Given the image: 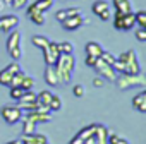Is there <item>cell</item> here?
Listing matches in <instances>:
<instances>
[{"instance_id": "16", "label": "cell", "mask_w": 146, "mask_h": 144, "mask_svg": "<svg viewBox=\"0 0 146 144\" xmlns=\"http://www.w3.org/2000/svg\"><path fill=\"white\" fill-rule=\"evenodd\" d=\"M84 52H86V55H90V57H95V58H100L102 55H103V46L98 43V41H88L86 43V46H84Z\"/></svg>"}, {"instance_id": "15", "label": "cell", "mask_w": 146, "mask_h": 144, "mask_svg": "<svg viewBox=\"0 0 146 144\" xmlns=\"http://www.w3.org/2000/svg\"><path fill=\"white\" fill-rule=\"evenodd\" d=\"M45 12H41V11H38L36 7H33V4L28 7V11H26V16H28V19L33 22V24H36V26H43L45 24V16H43Z\"/></svg>"}, {"instance_id": "26", "label": "cell", "mask_w": 146, "mask_h": 144, "mask_svg": "<svg viewBox=\"0 0 146 144\" xmlns=\"http://www.w3.org/2000/svg\"><path fill=\"white\" fill-rule=\"evenodd\" d=\"M50 100H52V93H50L48 89H45V91H40V93L36 94V101H38L40 105H43V106H48Z\"/></svg>"}, {"instance_id": "35", "label": "cell", "mask_w": 146, "mask_h": 144, "mask_svg": "<svg viewBox=\"0 0 146 144\" xmlns=\"http://www.w3.org/2000/svg\"><path fill=\"white\" fill-rule=\"evenodd\" d=\"M72 94H74L76 98H83L84 96V88L81 84H76L74 88H72Z\"/></svg>"}, {"instance_id": "23", "label": "cell", "mask_w": 146, "mask_h": 144, "mask_svg": "<svg viewBox=\"0 0 146 144\" xmlns=\"http://www.w3.org/2000/svg\"><path fill=\"white\" fill-rule=\"evenodd\" d=\"M122 24H124V31H131L134 26H136V21H134V11L132 12H127L122 16Z\"/></svg>"}, {"instance_id": "6", "label": "cell", "mask_w": 146, "mask_h": 144, "mask_svg": "<svg viewBox=\"0 0 146 144\" xmlns=\"http://www.w3.org/2000/svg\"><path fill=\"white\" fill-rule=\"evenodd\" d=\"M93 70L96 72L100 77H103L107 83H115V79H117V72L113 70V67L108 65V63H105L102 58L96 60V63L93 65Z\"/></svg>"}, {"instance_id": "3", "label": "cell", "mask_w": 146, "mask_h": 144, "mask_svg": "<svg viewBox=\"0 0 146 144\" xmlns=\"http://www.w3.org/2000/svg\"><path fill=\"white\" fill-rule=\"evenodd\" d=\"M115 84L120 91H127L131 88H144L146 86V77L141 74H134V76H129V74H120L117 76L115 79Z\"/></svg>"}, {"instance_id": "40", "label": "cell", "mask_w": 146, "mask_h": 144, "mask_svg": "<svg viewBox=\"0 0 146 144\" xmlns=\"http://www.w3.org/2000/svg\"><path fill=\"white\" fill-rule=\"evenodd\" d=\"M113 144H129V142H127V141H125L124 137H117V141H115Z\"/></svg>"}, {"instance_id": "1", "label": "cell", "mask_w": 146, "mask_h": 144, "mask_svg": "<svg viewBox=\"0 0 146 144\" xmlns=\"http://www.w3.org/2000/svg\"><path fill=\"white\" fill-rule=\"evenodd\" d=\"M113 70L115 72H120V74H129V76H134V74H139L141 72V63L137 60V55L134 50H127L124 53H120L115 62H113Z\"/></svg>"}, {"instance_id": "18", "label": "cell", "mask_w": 146, "mask_h": 144, "mask_svg": "<svg viewBox=\"0 0 146 144\" xmlns=\"http://www.w3.org/2000/svg\"><path fill=\"white\" fill-rule=\"evenodd\" d=\"M24 117H28L29 120H33L36 125H38V124H46V122L52 120V113H38V112H35V110L26 112Z\"/></svg>"}, {"instance_id": "31", "label": "cell", "mask_w": 146, "mask_h": 144, "mask_svg": "<svg viewBox=\"0 0 146 144\" xmlns=\"http://www.w3.org/2000/svg\"><path fill=\"white\" fill-rule=\"evenodd\" d=\"M24 76H26V72H24L23 69H21V70H17V72H16V74L12 76V81H11V88H12V86H19Z\"/></svg>"}, {"instance_id": "13", "label": "cell", "mask_w": 146, "mask_h": 144, "mask_svg": "<svg viewBox=\"0 0 146 144\" xmlns=\"http://www.w3.org/2000/svg\"><path fill=\"white\" fill-rule=\"evenodd\" d=\"M108 129L102 124H95V130H93V139H95V144H108Z\"/></svg>"}, {"instance_id": "27", "label": "cell", "mask_w": 146, "mask_h": 144, "mask_svg": "<svg viewBox=\"0 0 146 144\" xmlns=\"http://www.w3.org/2000/svg\"><path fill=\"white\" fill-rule=\"evenodd\" d=\"M48 108H50V112H58V110L62 108V100H60V96L52 94V100H50V103H48Z\"/></svg>"}, {"instance_id": "25", "label": "cell", "mask_w": 146, "mask_h": 144, "mask_svg": "<svg viewBox=\"0 0 146 144\" xmlns=\"http://www.w3.org/2000/svg\"><path fill=\"white\" fill-rule=\"evenodd\" d=\"M31 43H33L36 48H45V46L50 43V40H48L46 36H43V34H35V36L31 38Z\"/></svg>"}, {"instance_id": "38", "label": "cell", "mask_w": 146, "mask_h": 144, "mask_svg": "<svg viewBox=\"0 0 146 144\" xmlns=\"http://www.w3.org/2000/svg\"><path fill=\"white\" fill-rule=\"evenodd\" d=\"M96 60H98V58H95V57H90V55H86V60H84V63H86L88 67H91V69H93V65L96 63Z\"/></svg>"}, {"instance_id": "17", "label": "cell", "mask_w": 146, "mask_h": 144, "mask_svg": "<svg viewBox=\"0 0 146 144\" xmlns=\"http://www.w3.org/2000/svg\"><path fill=\"white\" fill-rule=\"evenodd\" d=\"M132 106L139 112V113H146V91H139L134 98H132Z\"/></svg>"}, {"instance_id": "19", "label": "cell", "mask_w": 146, "mask_h": 144, "mask_svg": "<svg viewBox=\"0 0 146 144\" xmlns=\"http://www.w3.org/2000/svg\"><path fill=\"white\" fill-rule=\"evenodd\" d=\"M21 144H48V139L45 134H31V135H24Z\"/></svg>"}, {"instance_id": "39", "label": "cell", "mask_w": 146, "mask_h": 144, "mask_svg": "<svg viewBox=\"0 0 146 144\" xmlns=\"http://www.w3.org/2000/svg\"><path fill=\"white\" fill-rule=\"evenodd\" d=\"M69 144H84V139H81V137H79V135L76 134L74 137H72V139L69 141Z\"/></svg>"}, {"instance_id": "10", "label": "cell", "mask_w": 146, "mask_h": 144, "mask_svg": "<svg viewBox=\"0 0 146 144\" xmlns=\"http://www.w3.org/2000/svg\"><path fill=\"white\" fill-rule=\"evenodd\" d=\"M91 11L95 16L100 17V21H108L110 19V4L107 0H95L93 5H91Z\"/></svg>"}, {"instance_id": "14", "label": "cell", "mask_w": 146, "mask_h": 144, "mask_svg": "<svg viewBox=\"0 0 146 144\" xmlns=\"http://www.w3.org/2000/svg\"><path fill=\"white\" fill-rule=\"evenodd\" d=\"M43 77H45V83H46L48 86H52V88L60 86V79H58V74H57V70H55L53 65H46Z\"/></svg>"}, {"instance_id": "4", "label": "cell", "mask_w": 146, "mask_h": 144, "mask_svg": "<svg viewBox=\"0 0 146 144\" xmlns=\"http://www.w3.org/2000/svg\"><path fill=\"white\" fill-rule=\"evenodd\" d=\"M21 41H23V36H21V33L17 31V29H12L11 33H9V38H7V52H9V55L17 62L21 57H23V46H21Z\"/></svg>"}, {"instance_id": "9", "label": "cell", "mask_w": 146, "mask_h": 144, "mask_svg": "<svg viewBox=\"0 0 146 144\" xmlns=\"http://www.w3.org/2000/svg\"><path fill=\"white\" fill-rule=\"evenodd\" d=\"M36 105H38V101H36V93H35L33 89L24 91L23 96H21L19 101H17V106H19L23 112H31V110L36 108Z\"/></svg>"}, {"instance_id": "30", "label": "cell", "mask_w": 146, "mask_h": 144, "mask_svg": "<svg viewBox=\"0 0 146 144\" xmlns=\"http://www.w3.org/2000/svg\"><path fill=\"white\" fill-rule=\"evenodd\" d=\"M23 89L19 88V86H12V88H9V96L14 100V101H19V98L23 96Z\"/></svg>"}, {"instance_id": "11", "label": "cell", "mask_w": 146, "mask_h": 144, "mask_svg": "<svg viewBox=\"0 0 146 144\" xmlns=\"http://www.w3.org/2000/svg\"><path fill=\"white\" fill-rule=\"evenodd\" d=\"M84 22H86L84 16L83 14H76V16H70V17L64 19L60 24H62V29H65V31H78V29L83 28Z\"/></svg>"}, {"instance_id": "28", "label": "cell", "mask_w": 146, "mask_h": 144, "mask_svg": "<svg viewBox=\"0 0 146 144\" xmlns=\"http://www.w3.org/2000/svg\"><path fill=\"white\" fill-rule=\"evenodd\" d=\"M134 21L139 28H146V11H137L134 12Z\"/></svg>"}, {"instance_id": "20", "label": "cell", "mask_w": 146, "mask_h": 144, "mask_svg": "<svg viewBox=\"0 0 146 144\" xmlns=\"http://www.w3.org/2000/svg\"><path fill=\"white\" fill-rule=\"evenodd\" d=\"M76 14H81V9H79V7H67V9L57 11L55 17H57L58 22H62L64 19H67V17H70V16H76Z\"/></svg>"}, {"instance_id": "37", "label": "cell", "mask_w": 146, "mask_h": 144, "mask_svg": "<svg viewBox=\"0 0 146 144\" xmlns=\"http://www.w3.org/2000/svg\"><path fill=\"white\" fill-rule=\"evenodd\" d=\"M105 84H107V81H105L103 77H100V76H96V77L93 79V86H95V88H103Z\"/></svg>"}, {"instance_id": "34", "label": "cell", "mask_w": 146, "mask_h": 144, "mask_svg": "<svg viewBox=\"0 0 146 144\" xmlns=\"http://www.w3.org/2000/svg\"><path fill=\"white\" fill-rule=\"evenodd\" d=\"M100 58H102L105 63H108V65H113V62H115V58H117V57H115V55H112L110 52H103V55H102Z\"/></svg>"}, {"instance_id": "22", "label": "cell", "mask_w": 146, "mask_h": 144, "mask_svg": "<svg viewBox=\"0 0 146 144\" xmlns=\"http://www.w3.org/2000/svg\"><path fill=\"white\" fill-rule=\"evenodd\" d=\"M23 135H31L36 132V124L33 120H29L28 117H23Z\"/></svg>"}, {"instance_id": "24", "label": "cell", "mask_w": 146, "mask_h": 144, "mask_svg": "<svg viewBox=\"0 0 146 144\" xmlns=\"http://www.w3.org/2000/svg\"><path fill=\"white\" fill-rule=\"evenodd\" d=\"M33 7H36L41 12H46L53 7V0H36V2H33Z\"/></svg>"}, {"instance_id": "36", "label": "cell", "mask_w": 146, "mask_h": 144, "mask_svg": "<svg viewBox=\"0 0 146 144\" xmlns=\"http://www.w3.org/2000/svg\"><path fill=\"white\" fill-rule=\"evenodd\" d=\"M28 2H29V0H11V5L14 9H23Z\"/></svg>"}, {"instance_id": "32", "label": "cell", "mask_w": 146, "mask_h": 144, "mask_svg": "<svg viewBox=\"0 0 146 144\" xmlns=\"http://www.w3.org/2000/svg\"><path fill=\"white\" fill-rule=\"evenodd\" d=\"M58 50H60V53H72L74 52V46H72L70 41H60L58 43Z\"/></svg>"}, {"instance_id": "5", "label": "cell", "mask_w": 146, "mask_h": 144, "mask_svg": "<svg viewBox=\"0 0 146 144\" xmlns=\"http://www.w3.org/2000/svg\"><path fill=\"white\" fill-rule=\"evenodd\" d=\"M0 115H2V118L7 125H16L23 118V110L17 105H5L0 110Z\"/></svg>"}, {"instance_id": "41", "label": "cell", "mask_w": 146, "mask_h": 144, "mask_svg": "<svg viewBox=\"0 0 146 144\" xmlns=\"http://www.w3.org/2000/svg\"><path fill=\"white\" fill-rule=\"evenodd\" d=\"M7 144H21V141L19 139H14V141H9Z\"/></svg>"}, {"instance_id": "21", "label": "cell", "mask_w": 146, "mask_h": 144, "mask_svg": "<svg viewBox=\"0 0 146 144\" xmlns=\"http://www.w3.org/2000/svg\"><path fill=\"white\" fill-rule=\"evenodd\" d=\"M112 7L115 9V12H120V14L132 12V5L129 0H112Z\"/></svg>"}, {"instance_id": "12", "label": "cell", "mask_w": 146, "mask_h": 144, "mask_svg": "<svg viewBox=\"0 0 146 144\" xmlns=\"http://www.w3.org/2000/svg\"><path fill=\"white\" fill-rule=\"evenodd\" d=\"M19 24V17L16 14H5L0 16V33H11L12 29H16Z\"/></svg>"}, {"instance_id": "8", "label": "cell", "mask_w": 146, "mask_h": 144, "mask_svg": "<svg viewBox=\"0 0 146 144\" xmlns=\"http://www.w3.org/2000/svg\"><path fill=\"white\" fill-rule=\"evenodd\" d=\"M17 70H21V65L14 60L12 63H9L7 67H4L0 70V86H5V88H11V81H12V76L16 74Z\"/></svg>"}, {"instance_id": "7", "label": "cell", "mask_w": 146, "mask_h": 144, "mask_svg": "<svg viewBox=\"0 0 146 144\" xmlns=\"http://www.w3.org/2000/svg\"><path fill=\"white\" fill-rule=\"evenodd\" d=\"M41 52H43V60L46 65H55V62L60 57V50H58L57 41H50L45 48H41Z\"/></svg>"}, {"instance_id": "2", "label": "cell", "mask_w": 146, "mask_h": 144, "mask_svg": "<svg viewBox=\"0 0 146 144\" xmlns=\"http://www.w3.org/2000/svg\"><path fill=\"white\" fill-rule=\"evenodd\" d=\"M55 70L58 74L60 84H69L74 76V67H76V58L72 57V53H60L58 60L55 62Z\"/></svg>"}, {"instance_id": "29", "label": "cell", "mask_w": 146, "mask_h": 144, "mask_svg": "<svg viewBox=\"0 0 146 144\" xmlns=\"http://www.w3.org/2000/svg\"><path fill=\"white\" fill-rule=\"evenodd\" d=\"M33 86H35V79L29 77V76H24L23 81H21V84H19V88L23 91H29V89H33Z\"/></svg>"}, {"instance_id": "33", "label": "cell", "mask_w": 146, "mask_h": 144, "mask_svg": "<svg viewBox=\"0 0 146 144\" xmlns=\"http://www.w3.org/2000/svg\"><path fill=\"white\" fill-rule=\"evenodd\" d=\"M134 36H136V40L139 43H144L146 41V28H137L136 33H134Z\"/></svg>"}]
</instances>
